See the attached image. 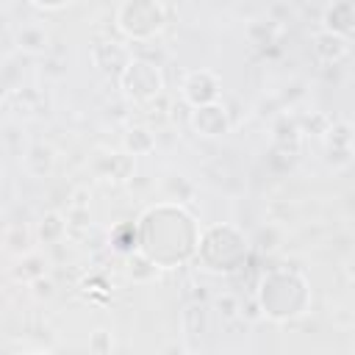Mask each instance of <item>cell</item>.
Masks as SVG:
<instances>
[{
  "mask_svg": "<svg viewBox=\"0 0 355 355\" xmlns=\"http://www.w3.org/2000/svg\"><path fill=\"white\" fill-rule=\"evenodd\" d=\"M216 308H219V313H225V316H233V313L239 311V302H236L230 294H225V297H219V300H216Z\"/></svg>",
  "mask_w": 355,
  "mask_h": 355,
  "instance_id": "30bf717a",
  "label": "cell"
},
{
  "mask_svg": "<svg viewBox=\"0 0 355 355\" xmlns=\"http://www.w3.org/2000/svg\"><path fill=\"white\" fill-rule=\"evenodd\" d=\"M44 42H47V36H44L39 28H22V31H19V44H22L25 50H42Z\"/></svg>",
  "mask_w": 355,
  "mask_h": 355,
  "instance_id": "ba28073f",
  "label": "cell"
},
{
  "mask_svg": "<svg viewBox=\"0 0 355 355\" xmlns=\"http://www.w3.org/2000/svg\"><path fill=\"white\" fill-rule=\"evenodd\" d=\"M67 233V222H61V216L58 214H47L44 219H42V225H39V236H42V241H58L61 236Z\"/></svg>",
  "mask_w": 355,
  "mask_h": 355,
  "instance_id": "52a82bcc",
  "label": "cell"
},
{
  "mask_svg": "<svg viewBox=\"0 0 355 355\" xmlns=\"http://www.w3.org/2000/svg\"><path fill=\"white\" fill-rule=\"evenodd\" d=\"M153 147H155V139H153V133H150L147 128H130V130L125 133V150H128V153L144 155V153H150Z\"/></svg>",
  "mask_w": 355,
  "mask_h": 355,
  "instance_id": "8992f818",
  "label": "cell"
},
{
  "mask_svg": "<svg viewBox=\"0 0 355 355\" xmlns=\"http://www.w3.org/2000/svg\"><path fill=\"white\" fill-rule=\"evenodd\" d=\"M108 349H111L108 333H105V330H97V333L92 336V355H105Z\"/></svg>",
  "mask_w": 355,
  "mask_h": 355,
  "instance_id": "9c48e42d",
  "label": "cell"
},
{
  "mask_svg": "<svg viewBox=\"0 0 355 355\" xmlns=\"http://www.w3.org/2000/svg\"><path fill=\"white\" fill-rule=\"evenodd\" d=\"M352 19H355V11H352L349 3H333V6L324 8V17H322L324 31H327V33H336V36H341V39L349 36Z\"/></svg>",
  "mask_w": 355,
  "mask_h": 355,
  "instance_id": "277c9868",
  "label": "cell"
},
{
  "mask_svg": "<svg viewBox=\"0 0 355 355\" xmlns=\"http://www.w3.org/2000/svg\"><path fill=\"white\" fill-rule=\"evenodd\" d=\"M216 89H219V83H216V78L211 75V72H191L186 80H183V97L191 103V105H197V108H202V105H211L214 103V97H216Z\"/></svg>",
  "mask_w": 355,
  "mask_h": 355,
  "instance_id": "7a4b0ae2",
  "label": "cell"
},
{
  "mask_svg": "<svg viewBox=\"0 0 355 355\" xmlns=\"http://www.w3.org/2000/svg\"><path fill=\"white\" fill-rule=\"evenodd\" d=\"M119 80H122L128 97H133V100H139V103L153 100V97L161 92V86H164L161 72H158L153 64H144V61H130V64L125 67V72L119 75Z\"/></svg>",
  "mask_w": 355,
  "mask_h": 355,
  "instance_id": "6da1fadb",
  "label": "cell"
},
{
  "mask_svg": "<svg viewBox=\"0 0 355 355\" xmlns=\"http://www.w3.org/2000/svg\"><path fill=\"white\" fill-rule=\"evenodd\" d=\"M316 53L324 58V61H338L341 55H347V39L336 36V33H319L316 36Z\"/></svg>",
  "mask_w": 355,
  "mask_h": 355,
  "instance_id": "5b68a950",
  "label": "cell"
},
{
  "mask_svg": "<svg viewBox=\"0 0 355 355\" xmlns=\"http://www.w3.org/2000/svg\"><path fill=\"white\" fill-rule=\"evenodd\" d=\"M191 125L202 136H222L227 130V114H225V108L211 103V105H202L191 114Z\"/></svg>",
  "mask_w": 355,
  "mask_h": 355,
  "instance_id": "3957f363",
  "label": "cell"
}]
</instances>
